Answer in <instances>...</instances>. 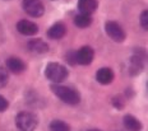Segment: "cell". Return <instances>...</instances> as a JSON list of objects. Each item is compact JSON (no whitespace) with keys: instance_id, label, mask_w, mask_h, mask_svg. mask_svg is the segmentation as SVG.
Segmentation results:
<instances>
[{"instance_id":"obj_7","label":"cell","mask_w":148,"mask_h":131,"mask_svg":"<svg viewBox=\"0 0 148 131\" xmlns=\"http://www.w3.org/2000/svg\"><path fill=\"white\" fill-rule=\"evenodd\" d=\"M17 29L19 33H22L24 36H33L38 32V27L37 24H35L31 20L27 19H22L17 23Z\"/></svg>"},{"instance_id":"obj_13","label":"cell","mask_w":148,"mask_h":131,"mask_svg":"<svg viewBox=\"0 0 148 131\" xmlns=\"http://www.w3.org/2000/svg\"><path fill=\"white\" fill-rule=\"evenodd\" d=\"M124 127L128 131H140L142 124L139 122L138 118H135L132 115H126L124 117Z\"/></svg>"},{"instance_id":"obj_6","label":"cell","mask_w":148,"mask_h":131,"mask_svg":"<svg viewBox=\"0 0 148 131\" xmlns=\"http://www.w3.org/2000/svg\"><path fill=\"white\" fill-rule=\"evenodd\" d=\"M95 52L89 46H84L75 51V62L79 65H89L93 61Z\"/></svg>"},{"instance_id":"obj_17","label":"cell","mask_w":148,"mask_h":131,"mask_svg":"<svg viewBox=\"0 0 148 131\" xmlns=\"http://www.w3.org/2000/svg\"><path fill=\"white\" fill-rule=\"evenodd\" d=\"M140 24L144 29H148V12L144 10L140 14Z\"/></svg>"},{"instance_id":"obj_15","label":"cell","mask_w":148,"mask_h":131,"mask_svg":"<svg viewBox=\"0 0 148 131\" xmlns=\"http://www.w3.org/2000/svg\"><path fill=\"white\" fill-rule=\"evenodd\" d=\"M50 131H70V127L66 122L61 120H54L50 124Z\"/></svg>"},{"instance_id":"obj_4","label":"cell","mask_w":148,"mask_h":131,"mask_svg":"<svg viewBox=\"0 0 148 131\" xmlns=\"http://www.w3.org/2000/svg\"><path fill=\"white\" fill-rule=\"evenodd\" d=\"M105 31L107 36L115 42H123L125 39V32L119 23L116 22H106L105 23Z\"/></svg>"},{"instance_id":"obj_20","label":"cell","mask_w":148,"mask_h":131,"mask_svg":"<svg viewBox=\"0 0 148 131\" xmlns=\"http://www.w3.org/2000/svg\"><path fill=\"white\" fill-rule=\"evenodd\" d=\"M114 105H115V107H116V108H121L123 106H124V103H123V99L115 98V99H114Z\"/></svg>"},{"instance_id":"obj_9","label":"cell","mask_w":148,"mask_h":131,"mask_svg":"<svg viewBox=\"0 0 148 131\" xmlns=\"http://www.w3.org/2000/svg\"><path fill=\"white\" fill-rule=\"evenodd\" d=\"M27 48L33 54H45L49 51V45L42 39H32L27 43Z\"/></svg>"},{"instance_id":"obj_19","label":"cell","mask_w":148,"mask_h":131,"mask_svg":"<svg viewBox=\"0 0 148 131\" xmlns=\"http://www.w3.org/2000/svg\"><path fill=\"white\" fill-rule=\"evenodd\" d=\"M8 106H9V102L7 100V98L0 96V112H4L8 108Z\"/></svg>"},{"instance_id":"obj_1","label":"cell","mask_w":148,"mask_h":131,"mask_svg":"<svg viewBox=\"0 0 148 131\" xmlns=\"http://www.w3.org/2000/svg\"><path fill=\"white\" fill-rule=\"evenodd\" d=\"M51 90L52 93L56 97L63 100L66 105H78L81 102V94L77 92L75 89L70 87H64V85H59V84H54L51 85Z\"/></svg>"},{"instance_id":"obj_2","label":"cell","mask_w":148,"mask_h":131,"mask_svg":"<svg viewBox=\"0 0 148 131\" xmlns=\"http://www.w3.org/2000/svg\"><path fill=\"white\" fill-rule=\"evenodd\" d=\"M45 75L49 80L54 81V83L59 84L63 80H65L68 77V69L63 66L61 64L58 62H50L46 65L45 69Z\"/></svg>"},{"instance_id":"obj_8","label":"cell","mask_w":148,"mask_h":131,"mask_svg":"<svg viewBox=\"0 0 148 131\" xmlns=\"http://www.w3.org/2000/svg\"><path fill=\"white\" fill-rule=\"evenodd\" d=\"M97 0H78V9L81 14H87L91 16L97 9Z\"/></svg>"},{"instance_id":"obj_14","label":"cell","mask_w":148,"mask_h":131,"mask_svg":"<svg viewBox=\"0 0 148 131\" xmlns=\"http://www.w3.org/2000/svg\"><path fill=\"white\" fill-rule=\"evenodd\" d=\"M92 23V18L91 16H87V14H78V16L74 17V24L79 28H86L89 24Z\"/></svg>"},{"instance_id":"obj_16","label":"cell","mask_w":148,"mask_h":131,"mask_svg":"<svg viewBox=\"0 0 148 131\" xmlns=\"http://www.w3.org/2000/svg\"><path fill=\"white\" fill-rule=\"evenodd\" d=\"M8 79H9V77H8L7 70L0 68V88H4L5 85L8 84Z\"/></svg>"},{"instance_id":"obj_18","label":"cell","mask_w":148,"mask_h":131,"mask_svg":"<svg viewBox=\"0 0 148 131\" xmlns=\"http://www.w3.org/2000/svg\"><path fill=\"white\" fill-rule=\"evenodd\" d=\"M65 60L69 64H72V65H75V51H69L66 55H65Z\"/></svg>"},{"instance_id":"obj_21","label":"cell","mask_w":148,"mask_h":131,"mask_svg":"<svg viewBox=\"0 0 148 131\" xmlns=\"http://www.w3.org/2000/svg\"><path fill=\"white\" fill-rule=\"evenodd\" d=\"M88 131H100V130H97V129H92V130H88Z\"/></svg>"},{"instance_id":"obj_3","label":"cell","mask_w":148,"mask_h":131,"mask_svg":"<svg viewBox=\"0 0 148 131\" xmlns=\"http://www.w3.org/2000/svg\"><path fill=\"white\" fill-rule=\"evenodd\" d=\"M15 125L19 131H35L38 125V120L31 112H21L15 117Z\"/></svg>"},{"instance_id":"obj_5","label":"cell","mask_w":148,"mask_h":131,"mask_svg":"<svg viewBox=\"0 0 148 131\" xmlns=\"http://www.w3.org/2000/svg\"><path fill=\"white\" fill-rule=\"evenodd\" d=\"M23 9L27 14L35 18L41 17L45 12L41 0H23Z\"/></svg>"},{"instance_id":"obj_11","label":"cell","mask_w":148,"mask_h":131,"mask_svg":"<svg viewBox=\"0 0 148 131\" xmlns=\"http://www.w3.org/2000/svg\"><path fill=\"white\" fill-rule=\"evenodd\" d=\"M7 68L14 74H21L26 70V64L19 57H10L7 60Z\"/></svg>"},{"instance_id":"obj_12","label":"cell","mask_w":148,"mask_h":131,"mask_svg":"<svg viewBox=\"0 0 148 131\" xmlns=\"http://www.w3.org/2000/svg\"><path fill=\"white\" fill-rule=\"evenodd\" d=\"M66 32V28L63 23H55L54 26L50 27V29L47 31V36L50 37L51 39H60L61 37H64Z\"/></svg>"},{"instance_id":"obj_10","label":"cell","mask_w":148,"mask_h":131,"mask_svg":"<svg viewBox=\"0 0 148 131\" xmlns=\"http://www.w3.org/2000/svg\"><path fill=\"white\" fill-rule=\"evenodd\" d=\"M96 79L100 84H103V85H107L110 83H112L114 80V73L110 68H102L100 69L96 73Z\"/></svg>"}]
</instances>
